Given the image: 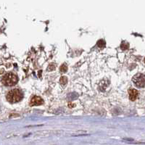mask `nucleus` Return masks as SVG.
Masks as SVG:
<instances>
[{
	"label": "nucleus",
	"instance_id": "0eeeda50",
	"mask_svg": "<svg viewBox=\"0 0 145 145\" xmlns=\"http://www.w3.org/2000/svg\"><path fill=\"white\" fill-rule=\"evenodd\" d=\"M68 82V78L66 76H62L60 79V83L62 85H65Z\"/></svg>",
	"mask_w": 145,
	"mask_h": 145
},
{
	"label": "nucleus",
	"instance_id": "7ed1b4c3",
	"mask_svg": "<svg viewBox=\"0 0 145 145\" xmlns=\"http://www.w3.org/2000/svg\"><path fill=\"white\" fill-rule=\"evenodd\" d=\"M134 83L140 88H144V75L141 73L136 74L133 78Z\"/></svg>",
	"mask_w": 145,
	"mask_h": 145
},
{
	"label": "nucleus",
	"instance_id": "9d476101",
	"mask_svg": "<svg viewBox=\"0 0 145 145\" xmlns=\"http://www.w3.org/2000/svg\"><path fill=\"white\" fill-rule=\"evenodd\" d=\"M54 68H54V66L53 65H52V64H51V65L49 66V68H48V70H49V71H52V70H54Z\"/></svg>",
	"mask_w": 145,
	"mask_h": 145
},
{
	"label": "nucleus",
	"instance_id": "f257e3e1",
	"mask_svg": "<svg viewBox=\"0 0 145 145\" xmlns=\"http://www.w3.org/2000/svg\"><path fill=\"white\" fill-rule=\"evenodd\" d=\"M23 98V93L19 89H13L8 92L7 99L11 103L18 102Z\"/></svg>",
	"mask_w": 145,
	"mask_h": 145
},
{
	"label": "nucleus",
	"instance_id": "423d86ee",
	"mask_svg": "<svg viewBox=\"0 0 145 145\" xmlns=\"http://www.w3.org/2000/svg\"><path fill=\"white\" fill-rule=\"evenodd\" d=\"M105 41L104 40H99L98 42H97V46L100 48H103L105 47Z\"/></svg>",
	"mask_w": 145,
	"mask_h": 145
},
{
	"label": "nucleus",
	"instance_id": "1a4fd4ad",
	"mask_svg": "<svg viewBox=\"0 0 145 145\" xmlns=\"http://www.w3.org/2000/svg\"><path fill=\"white\" fill-rule=\"evenodd\" d=\"M128 47H129L128 44H127V43H126V42H123L122 44H121V49H122L123 50L127 49L128 48Z\"/></svg>",
	"mask_w": 145,
	"mask_h": 145
},
{
	"label": "nucleus",
	"instance_id": "20e7f679",
	"mask_svg": "<svg viewBox=\"0 0 145 145\" xmlns=\"http://www.w3.org/2000/svg\"><path fill=\"white\" fill-rule=\"evenodd\" d=\"M43 99L39 97H34L31 100V102H30V105L31 106H38V105H41V104H43Z\"/></svg>",
	"mask_w": 145,
	"mask_h": 145
},
{
	"label": "nucleus",
	"instance_id": "f03ea898",
	"mask_svg": "<svg viewBox=\"0 0 145 145\" xmlns=\"http://www.w3.org/2000/svg\"><path fill=\"white\" fill-rule=\"evenodd\" d=\"M18 81V78L15 74L12 73V72H8L5 74L2 78V83L7 86H12L17 83Z\"/></svg>",
	"mask_w": 145,
	"mask_h": 145
},
{
	"label": "nucleus",
	"instance_id": "39448f33",
	"mask_svg": "<svg viewBox=\"0 0 145 145\" xmlns=\"http://www.w3.org/2000/svg\"><path fill=\"white\" fill-rule=\"evenodd\" d=\"M128 94H129V98L131 101L136 100L138 97V95H139V92H137V90H136L134 89H130L128 92Z\"/></svg>",
	"mask_w": 145,
	"mask_h": 145
},
{
	"label": "nucleus",
	"instance_id": "6e6552de",
	"mask_svg": "<svg viewBox=\"0 0 145 145\" xmlns=\"http://www.w3.org/2000/svg\"><path fill=\"white\" fill-rule=\"evenodd\" d=\"M60 71H61L62 72H66L67 70H68V67H67V65H66L65 64H63V65L60 67Z\"/></svg>",
	"mask_w": 145,
	"mask_h": 145
}]
</instances>
